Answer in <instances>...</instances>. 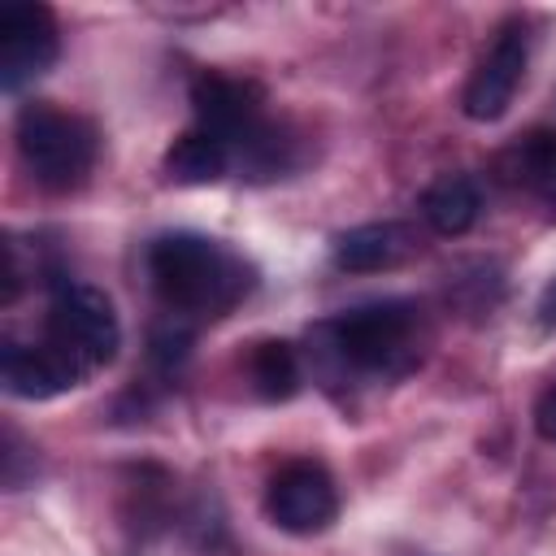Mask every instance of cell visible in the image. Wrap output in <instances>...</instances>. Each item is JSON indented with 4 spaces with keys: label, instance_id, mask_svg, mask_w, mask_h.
<instances>
[{
    "label": "cell",
    "instance_id": "1",
    "mask_svg": "<svg viewBox=\"0 0 556 556\" xmlns=\"http://www.w3.org/2000/svg\"><path fill=\"white\" fill-rule=\"evenodd\" d=\"M421 361V317L408 300H374L313 326V365L330 382H395Z\"/></svg>",
    "mask_w": 556,
    "mask_h": 556
},
{
    "label": "cell",
    "instance_id": "15",
    "mask_svg": "<svg viewBox=\"0 0 556 556\" xmlns=\"http://www.w3.org/2000/svg\"><path fill=\"white\" fill-rule=\"evenodd\" d=\"M534 313H539V326H543V330H556V278L543 287V295H539V308H534Z\"/></svg>",
    "mask_w": 556,
    "mask_h": 556
},
{
    "label": "cell",
    "instance_id": "3",
    "mask_svg": "<svg viewBox=\"0 0 556 556\" xmlns=\"http://www.w3.org/2000/svg\"><path fill=\"white\" fill-rule=\"evenodd\" d=\"M65 374L74 387H83L100 365H109L122 348V326L100 287L87 282H56L48 313H43V334L35 339Z\"/></svg>",
    "mask_w": 556,
    "mask_h": 556
},
{
    "label": "cell",
    "instance_id": "13",
    "mask_svg": "<svg viewBox=\"0 0 556 556\" xmlns=\"http://www.w3.org/2000/svg\"><path fill=\"white\" fill-rule=\"evenodd\" d=\"M252 382L265 400H287L300 387V356L291 343H256L252 352Z\"/></svg>",
    "mask_w": 556,
    "mask_h": 556
},
{
    "label": "cell",
    "instance_id": "5",
    "mask_svg": "<svg viewBox=\"0 0 556 556\" xmlns=\"http://www.w3.org/2000/svg\"><path fill=\"white\" fill-rule=\"evenodd\" d=\"M526 65H530V35H526V22H504L491 39V48L482 52L478 70L469 74L465 83V96H460V109L469 122H495L508 113L521 78H526Z\"/></svg>",
    "mask_w": 556,
    "mask_h": 556
},
{
    "label": "cell",
    "instance_id": "14",
    "mask_svg": "<svg viewBox=\"0 0 556 556\" xmlns=\"http://www.w3.org/2000/svg\"><path fill=\"white\" fill-rule=\"evenodd\" d=\"M534 426H539V434H543L547 443H556V382L539 395V404H534Z\"/></svg>",
    "mask_w": 556,
    "mask_h": 556
},
{
    "label": "cell",
    "instance_id": "4",
    "mask_svg": "<svg viewBox=\"0 0 556 556\" xmlns=\"http://www.w3.org/2000/svg\"><path fill=\"white\" fill-rule=\"evenodd\" d=\"M17 156L43 191H74L96 165V126L52 100H30L17 113Z\"/></svg>",
    "mask_w": 556,
    "mask_h": 556
},
{
    "label": "cell",
    "instance_id": "9",
    "mask_svg": "<svg viewBox=\"0 0 556 556\" xmlns=\"http://www.w3.org/2000/svg\"><path fill=\"white\" fill-rule=\"evenodd\" d=\"M500 178L556 204V130H530L500 152Z\"/></svg>",
    "mask_w": 556,
    "mask_h": 556
},
{
    "label": "cell",
    "instance_id": "8",
    "mask_svg": "<svg viewBox=\"0 0 556 556\" xmlns=\"http://www.w3.org/2000/svg\"><path fill=\"white\" fill-rule=\"evenodd\" d=\"M413 248V235L400 226V222H365V226H352L334 239V269H348V274H374V269H391L408 256Z\"/></svg>",
    "mask_w": 556,
    "mask_h": 556
},
{
    "label": "cell",
    "instance_id": "11",
    "mask_svg": "<svg viewBox=\"0 0 556 556\" xmlns=\"http://www.w3.org/2000/svg\"><path fill=\"white\" fill-rule=\"evenodd\" d=\"M4 387L22 400H52L61 391H74L70 374L39 348V343H4Z\"/></svg>",
    "mask_w": 556,
    "mask_h": 556
},
{
    "label": "cell",
    "instance_id": "7",
    "mask_svg": "<svg viewBox=\"0 0 556 556\" xmlns=\"http://www.w3.org/2000/svg\"><path fill=\"white\" fill-rule=\"evenodd\" d=\"M265 513L287 534H321L339 517L334 478L317 460H287L265 491Z\"/></svg>",
    "mask_w": 556,
    "mask_h": 556
},
{
    "label": "cell",
    "instance_id": "2",
    "mask_svg": "<svg viewBox=\"0 0 556 556\" xmlns=\"http://www.w3.org/2000/svg\"><path fill=\"white\" fill-rule=\"evenodd\" d=\"M143 269L156 300L174 317H222L252 291L248 261L222 239L195 230H174L152 239Z\"/></svg>",
    "mask_w": 556,
    "mask_h": 556
},
{
    "label": "cell",
    "instance_id": "12",
    "mask_svg": "<svg viewBox=\"0 0 556 556\" xmlns=\"http://www.w3.org/2000/svg\"><path fill=\"white\" fill-rule=\"evenodd\" d=\"M482 213V191L469 174H443L426 187L421 195V217L439 230V235H465Z\"/></svg>",
    "mask_w": 556,
    "mask_h": 556
},
{
    "label": "cell",
    "instance_id": "10",
    "mask_svg": "<svg viewBox=\"0 0 556 556\" xmlns=\"http://www.w3.org/2000/svg\"><path fill=\"white\" fill-rule=\"evenodd\" d=\"M165 174L182 187H204V182H222L226 174H235V161H230V148L217 135L191 126L169 143Z\"/></svg>",
    "mask_w": 556,
    "mask_h": 556
},
{
    "label": "cell",
    "instance_id": "6",
    "mask_svg": "<svg viewBox=\"0 0 556 556\" xmlns=\"http://www.w3.org/2000/svg\"><path fill=\"white\" fill-rule=\"evenodd\" d=\"M56 52H61V39L48 4H22V0L0 4V87L4 91H22L39 74H48Z\"/></svg>",
    "mask_w": 556,
    "mask_h": 556
}]
</instances>
